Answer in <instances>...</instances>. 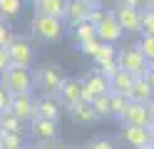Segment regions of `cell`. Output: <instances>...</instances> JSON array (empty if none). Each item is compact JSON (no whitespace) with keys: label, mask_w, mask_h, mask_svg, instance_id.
<instances>
[{"label":"cell","mask_w":154,"mask_h":149,"mask_svg":"<svg viewBox=\"0 0 154 149\" xmlns=\"http://www.w3.org/2000/svg\"><path fill=\"white\" fill-rule=\"evenodd\" d=\"M149 107H152V114H154V102H149Z\"/></svg>","instance_id":"b9f144b4"},{"label":"cell","mask_w":154,"mask_h":149,"mask_svg":"<svg viewBox=\"0 0 154 149\" xmlns=\"http://www.w3.org/2000/svg\"><path fill=\"white\" fill-rule=\"evenodd\" d=\"M87 5H102V0H85Z\"/></svg>","instance_id":"f35d334b"},{"label":"cell","mask_w":154,"mask_h":149,"mask_svg":"<svg viewBox=\"0 0 154 149\" xmlns=\"http://www.w3.org/2000/svg\"><path fill=\"white\" fill-rule=\"evenodd\" d=\"M152 149H154V144H152Z\"/></svg>","instance_id":"7dc6e473"},{"label":"cell","mask_w":154,"mask_h":149,"mask_svg":"<svg viewBox=\"0 0 154 149\" xmlns=\"http://www.w3.org/2000/svg\"><path fill=\"white\" fill-rule=\"evenodd\" d=\"M25 149H45L42 144H32V147H25Z\"/></svg>","instance_id":"60d3db41"},{"label":"cell","mask_w":154,"mask_h":149,"mask_svg":"<svg viewBox=\"0 0 154 149\" xmlns=\"http://www.w3.org/2000/svg\"><path fill=\"white\" fill-rule=\"evenodd\" d=\"M60 114H62V104L57 97H40L35 99V117L40 119H50V122H60Z\"/></svg>","instance_id":"7c38bea8"},{"label":"cell","mask_w":154,"mask_h":149,"mask_svg":"<svg viewBox=\"0 0 154 149\" xmlns=\"http://www.w3.org/2000/svg\"><path fill=\"white\" fill-rule=\"evenodd\" d=\"M119 122H122V127H152V122H154L152 107L139 104V102H129L124 114L119 117Z\"/></svg>","instance_id":"5b68a950"},{"label":"cell","mask_w":154,"mask_h":149,"mask_svg":"<svg viewBox=\"0 0 154 149\" xmlns=\"http://www.w3.org/2000/svg\"><path fill=\"white\" fill-rule=\"evenodd\" d=\"M32 8H35V15H47V17L62 20L67 0H37V3H32Z\"/></svg>","instance_id":"2e32d148"},{"label":"cell","mask_w":154,"mask_h":149,"mask_svg":"<svg viewBox=\"0 0 154 149\" xmlns=\"http://www.w3.org/2000/svg\"><path fill=\"white\" fill-rule=\"evenodd\" d=\"M27 144L23 142V134H3L0 149H25Z\"/></svg>","instance_id":"83f0119b"},{"label":"cell","mask_w":154,"mask_h":149,"mask_svg":"<svg viewBox=\"0 0 154 149\" xmlns=\"http://www.w3.org/2000/svg\"><path fill=\"white\" fill-rule=\"evenodd\" d=\"M152 67H154V65H152Z\"/></svg>","instance_id":"c3c4849f"},{"label":"cell","mask_w":154,"mask_h":149,"mask_svg":"<svg viewBox=\"0 0 154 149\" xmlns=\"http://www.w3.org/2000/svg\"><path fill=\"white\" fill-rule=\"evenodd\" d=\"M100 45H102V42L94 37V40H87V42H82V45H77V47H80V52H82V55L94 57V55H97V50H100Z\"/></svg>","instance_id":"4dcf8cb0"},{"label":"cell","mask_w":154,"mask_h":149,"mask_svg":"<svg viewBox=\"0 0 154 149\" xmlns=\"http://www.w3.org/2000/svg\"><path fill=\"white\" fill-rule=\"evenodd\" d=\"M112 13H114V17H117L122 33H139V25H142V10H137V8H127V5H117Z\"/></svg>","instance_id":"9c48e42d"},{"label":"cell","mask_w":154,"mask_h":149,"mask_svg":"<svg viewBox=\"0 0 154 149\" xmlns=\"http://www.w3.org/2000/svg\"><path fill=\"white\" fill-rule=\"evenodd\" d=\"M8 55H10V65L30 67L32 60H35V50H32V45L27 42V40H23V37L15 35V40L8 45Z\"/></svg>","instance_id":"ba28073f"},{"label":"cell","mask_w":154,"mask_h":149,"mask_svg":"<svg viewBox=\"0 0 154 149\" xmlns=\"http://www.w3.org/2000/svg\"><path fill=\"white\" fill-rule=\"evenodd\" d=\"M132 85H134V77L124 70H117V75L109 79V92L112 95H124L129 99V92H132Z\"/></svg>","instance_id":"e0dca14e"},{"label":"cell","mask_w":154,"mask_h":149,"mask_svg":"<svg viewBox=\"0 0 154 149\" xmlns=\"http://www.w3.org/2000/svg\"><path fill=\"white\" fill-rule=\"evenodd\" d=\"M57 99H60V104L65 109L72 107V104H77V102H82V79L67 77L65 85H62V89H60V95H57Z\"/></svg>","instance_id":"4fadbf2b"},{"label":"cell","mask_w":154,"mask_h":149,"mask_svg":"<svg viewBox=\"0 0 154 149\" xmlns=\"http://www.w3.org/2000/svg\"><path fill=\"white\" fill-rule=\"evenodd\" d=\"M0 129H3L5 134H23L25 124L10 112V109H5V112H0Z\"/></svg>","instance_id":"ffe728a7"},{"label":"cell","mask_w":154,"mask_h":149,"mask_svg":"<svg viewBox=\"0 0 154 149\" xmlns=\"http://www.w3.org/2000/svg\"><path fill=\"white\" fill-rule=\"evenodd\" d=\"M10 99H13V95L8 92V89L0 85V112H5V109H10Z\"/></svg>","instance_id":"836d02e7"},{"label":"cell","mask_w":154,"mask_h":149,"mask_svg":"<svg viewBox=\"0 0 154 149\" xmlns=\"http://www.w3.org/2000/svg\"><path fill=\"white\" fill-rule=\"evenodd\" d=\"M52 149H70V147H67V144H55Z\"/></svg>","instance_id":"ab89813d"},{"label":"cell","mask_w":154,"mask_h":149,"mask_svg":"<svg viewBox=\"0 0 154 149\" xmlns=\"http://www.w3.org/2000/svg\"><path fill=\"white\" fill-rule=\"evenodd\" d=\"M90 104H92V112L97 114V119H107V117H109V97H107V95L92 99Z\"/></svg>","instance_id":"484cf974"},{"label":"cell","mask_w":154,"mask_h":149,"mask_svg":"<svg viewBox=\"0 0 154 149\" xmlns=\"http://www.w3.org/2000/svg\"><path fill=\"white\" fill-rule=\"evenodd\" d=\"M15 40V33H13V27L10 23H5V20H0V47H8Z\"/></svg>","instance_id":"f546056e"},{"label":"cell","mask_w":154,"mask_h":149,"mask_svg":"<svg viewBox=\"0 0 154 149\" xmlns=\"http://www.w3.org/2000/svg\"><path fill=\"white\" fill-rule=\"evenodd\" d=\"M90 8H92V5H87L85 0H67V8H65V17H62V20H65L70 27H75V25H80V23L87 20Z\"/></svg>","instance_id":"9a60e30c"},{"label":"cell","mask_w":154,"mask_h":149,"mask_svg":"<svg viewBox=\"0 0 154 149\" xmlns=\"http://www.w3.org/2000/svg\"><path fill=\"white\" fill-rule=\"evenodd\" d=\"M109 60H117V47L109 45V42H102L100 50H97V55L92 57V62L100 65V62H109Z\"/></svg>","instance_id":"d4e9b609"},{"label":"cell","mask_w":154,"mask_h":149,"mask_svg":"<svg viewBox=\"0 0 154 149\" xmlns=\"http://www.w3.org/2000/svg\"><path fill=\"white\" fill-rule=\"evenodd\" d=\"M30 134L37 139V144L55 142V139H57V122H50V119L35 117L32 122H30Z\"/></svg>","instance_id":"5bb4252c"},{"label":"cell","mask_w":154,"mask_h":149,"mask_svg":"<svg viewBox=\"0 0 154 149\" xmlns=\"http://www.w3.org/2000/svg\"><path fill=\"white\" fill-rule=\"evenodd\" d=\"M109 97V117H114V119H119L122 114H124V109H127V104H129V99L124 97V95H107Z\"/></svg>","instance_id":"603a6c76"},{"label":"cell","mask_w":154,"mask_h":149,"mask_svg":"<svg viewBox=\"0 0 154 149\" xmlns=\"http://www.w3.org/2000/svg\"><path fill=\"white\" fill-rule=\"evenodd\" d=\"M30 3H37V0H30Z\"/></svg>","instance_id":"bcb514c9"},{"label":"cell","mask_w":154,"mask_h":149,"mask_svg":"<svg viewBox=\"0 0 154 149\" xmlns=\"http://www.w3.org/2000/svg\"><path fill=\"white\" fill-rule=\"evenodd\" d=\"M152 134H154V122H152Z\"/></svg>","instance_id":"ee69618b"},{"label":"cell","mask_w":154,"mask_h":149,"mask_svg":"<svg viewBox=\"0 0 154 149\" xmlns=\"http://www.w3.org/2000/svg\"><path fill=\"white\" fill-rule=\"evenodd\" d=\"M30 30H32L35 40H40L45 45H52V42H60L65 37V20L47 17V15H32Z\"/></svg>","instance_id":"7a4b0ae2"},{"label":"cell","mask_w":154,"mask_h":149,"mask_svg":"<svg viewBox=\"0 0 154 149\" xmlns=\"http://www.w3.org/2000/svg\"><path fill=\"white\" fill-rule=\"evenodd\" d=\"M122 35H124V33H122V27H119V23H117V17H114V13L107 10V15H104L102 23L97 25V40H100V42L114 45Z\"/></svg>","instance_id":"30bf717a"},{"label":"cell","mask_w":154,"mask_h":149,"mask_svg":"<svg viewBox=\"0 0 154 149\" xmlns=\"http://www.w3.org/2000/svg\"><path fill=\"white\" fill-rule=\"evenodd\" d=\"M104 15H107V10H104L102 5H92V8H90V15H87V23H92L94 27H97V25L102 23Z\"/></svg>","instance_id":"1f68e13d"},{"label":"cell","mask_w":154,"mask_h":149,"mask_svg":"<svg viewBox=\"0 0 154 149\" xmlns=\"http://www.w3.org/2000/svg\"><path fill=\"white\" fill-rule=\"evenodd\" d=\"M129 102H139V104H149L154 102V89L147 85V79H134L132 92H129Z\"/></svg>","instance_id":"d6986e66"},{"label":"cell","mask_w":154,"mask_h":149,"mask_svg":"<svg viewBox=\"0 0 154 149\" xmlns=\"http://www.w3.org/2000/svg\"><path fill=\"white\" fill-rule=\"evenodd\" d=\"M67 112H70L72 122H77V124H92V122H97V114L92 112V104L90 102H77L72 107H67Z\"/></svg>","instance_id":"ac0fdd59"},{"label":"cell","mask_w":154,"mask_h":149,"mask_svg":"<svg viewBox=\"0 0 154 149\" xmlns=\"http://www.w3.org/2000/svg\"><path fill=\"white\" fill-rule=\"evenodd\" d=\"M117 70H119L117 60H109V62H100V65H94V72H97V75H102L104 79H107V82H109L114 75H117Z\"/></svg>","instance_id":"4316f807"},{"label":"cell","mask_w":154,"mask_h":149,"mask_svg":"<svg viewBox=\"0 0 154 149\" xmlns=\"http://www.w3.org/2000/svg\"><path fill=\"white\" fill-rule=\"evenodd\" d=\"M3 134H5V132H3V129H0V142H3Z\"/></svg>","instance_id":"7bdbcfd3"},{"label":"cell","mask_w":154,"mask_h":149,"mask_svg":"<svg viewBox=\"0 0 154 149\" xmlns=\"http://www.w3.org/2000/svg\"><path fill=\"white\" fill-rule=\"evenodd\" d=\"M72 37H75V45H82V42H87V40L97 37V27L85 20V23H80V25L72 27Z\"/></svg>","instance_id":"44dd1931"},{"label":"cell","mask_w":154,"mask_h":149,"mask_svg":"<svg viewBox=\"0 0 154 149\" xmlns=\"http://www.w3.org/2000/svg\"><path fill=\"white\" fill-rule=\"evenodd\" d=\"M142 10H154V0H144V8Z\"/></svg>","instance_id":"74e56055"},{"label":"cell","mask_w":154,"mask_h":149,"mask_svg":"<svg viewBox=\"0 0 154 149\" xmlns=\"http://www.w3.org/2000/svg\"><path fill=\"white\" fill-rule=\"evenodd\" d=\"M109 95V82L97 72H90L87 77L82 79V102H92L97 97Z\"/></svg>","instance_id":"52a82bcc"},{"label":"cell","mask_w":154,"mask_h":149,"mask_svg":"<svg viewBox=\"0 0 154 149\" xmlns=\"http://www.w3.org/2000/svg\"><path fill=\"white\" fill-rule=\"evenodd\" d=\"M0 85H3L10 95H17V92H35L32 67L10 65L5 72H0Z\"/></svg>","instance_id":"3957f363"},{"label":"cell","mask_w":154,"mask_h":149,"mask_svg":"<svg viewBox=\"0 0 154 149\" xmlns=\"http://www.w3.org/2000/svg\"><path fill=\"white\" fill-rule=\"evenodd\" d=\"M10 67V55H8V47H0V72Z\"/></svg>","instance_id":"e575fe53"},{"label":"cell","mask_w":154,"mask_h":149,"mask_svg":"<svg viewBox=\"0 0 154 149\" xmlns=\"http://www.w3.org/2000/svg\"><path fill=\"white\" fill-rule=\"evenodd\" d=\"M117 65H119V70L129 72L134 79H142L144 75L149 72V62L144 60V55L134 45H129V47H124V50L117 52Z\"/></svg>","instance_id":"277c9868"},{"label":"cell","mask_w":154,"mask_h":149,"mask_svg":"<svg viewBox=\"0 0 154 149\" xmlns=\"http://www.w3.org/2000/svg\"><path fill=\"white\" fill-rule=\"evenodd\" d=\"M85 149H114V144L109 139H92V142H87Z\"/></svg>","instance_id":"d6a6232c"},{"label":"cell","mask_w":154,"mask_h":149,"mask_svg":"<svg viewBox=\"0 0 154 149\" xmlns=\"http://www.w3.org/2000/svg\"><path fill=\"white\" fill-rule=\"evenodd\" d=\"M117 5H127V8L142 10V8H144V0H117Z\"/></svg>","instance_id":"d590c367"},{"label":"cell","mask_w":154,"mask_h":149,"mask_svg":"<svg viewBox=\"0 0 154 149\" xmlns=\"http://www.w3.org/2000/svg\"><path fill=\"white\" fill-rule=\"evenodd\" d=\"M10 112L23 124H30L35 119V92H17L10 99Z\"/></svg>","instance_id":"8992f818"},{"label":"cell","mask_w":154,"mask_h":149,"mask_svg":"<svg viewBox=\"0 0 154 149\" xmlns=\"http://www.w3.org/2000/svg\"><path fill=\"white\" fill-rule=\"evenodd\" d=\"M23 3L25 0H0V20H15L23 13Z\"/></svg>","instance_id":"7402d4cb"},{"label":"cell","mask_w":154,"mask_h":149,"mask_svg":"<svg viewBox=\"0 0 154 149\" xmlns=\"http://www.w3.org/2000/svg\"><path fill=\"white\" fill-rule=\"evenodd\" d=\"M144 79H147V85H149V87L154 89V67H152V65H149V72L144 75Z\"/></svg>","instance_id":"8d00e7d4"},{"label":"cell","mask_w":154,"mask_h":149,"mask_svg":"<svg viewBox=\"0 0 154 149\" xmlns=\"http://www.w3.org/2000/svg\"><path fill=\"white\" fill-rule=\"evenodd\" d=\"M32 79H35V87L40 89L45 97H57L67 77H65V72H62L60 65L45 62V65H40L37 70H32Z\"/></svg>","instance_id":"6da1fadb"},{"label":"cell","mask_w":154,"mask_h":149,"mask_svg":"<svg viewBox=\"0 0 154 149\" xmlns=\"http://www.w3.org/2000/svg\"><path fill=\"white\" fill-rule=\"evenodd\" d=\"M139 33L154 37V10H142V25H139Z\"/></svg>","instance_id":"f1b7e54d"},{"label":"cell","mask_w":154,"mask_h":149,"mask_svg":"<svg viewBox=\"0 0 154 149\" xmlns=\"http://www.w3.org/2000/svg\"><path fill=\"white\" fill-rule=\"evenodd\" d=\"M122 137L132 149H142V147H152L154 144V134L152 127H124Z\"/></svg>","instance_id":"8fae6325"},{"label":"cell","mask_w":154,"mask_h":149,"mask_svg":"<svg viewBox=\"0 0 154 149\" xmlns=\"http://www.w3.org/2000/svg\"><path fill=\"white\" fill-rule=\"evenodd\" d=\"M142 149H152V147H142Z\"/></svg>","instance_id":"f6af8a7d"},{"label":"cell","mask_w":154,"mask_h":149,"mask_svg":"<svg viewBox=\"0 0 154 149\" xmlns=\"http://www.w3.org/2000/svg\"><path fill=\"white\" fill-rule=\"evenodd\" d=\"M134 47L144 55V60H147L149 65H154V37H152V35H142Z\"/></svg>","instance_id":"cb8c5ba5"}]
</instances>
